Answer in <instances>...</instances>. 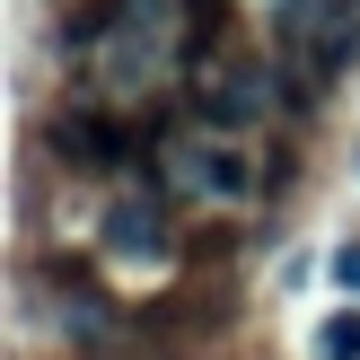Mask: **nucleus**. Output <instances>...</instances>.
<instances>
[{
    "label": "nucleus",
    "mask_w": 360,
    "mask_h": 360,
    "mask_svg": "<svg viewBox=\"0 0 360 360\" xmlns=\"http://www.w3.org/2000/svg\"><path fill=\"white\" fill-rule=\"evenodd\" d=\"M202 115L220 123V132H238V123H255V115H264V79H255V70H229L220 88H202Z\"/></svg>",
    "instance_id": "4"
},
{
    "label": "nucleus",
    "mask_w": 360,
    "mask_h": 360,
    "mask_svg": "<svg viewBox=\"0 0 360 360\" xmlns=\"http://www.w3.org/2000/svg\"><path fill=\"white\" fill-rule=\"evenodd\" d=\"M167 176L185 193H211V202H246V193H255V167H246V150H229V141H167Z\"/></svg>",
    "instance_id": "1"
},
{
    "label": "nucleus",
    "mask_w": 360,
    "mask_h": 360,
    "mask_svg": "<svg viewBox=\"0 0 360 360\" xmlns=\"http://www.w3.org/2000/svg\"><path fill=\"white\" fill-rule=\"evenodd\" d=\"M334 281H343V290H360V246H343V255H334Z\"/></svg>",
    "instance_id": "6"
},
{
    "label": "nucleus",
    "mask_w": 360,
    "mask_h": 360,
    "mask_svg": "<svg viewBox=\"0 0 360 360\" xmlns=\"http://www.w3.org/2000/svg\"><path fill=\"white\" fill-rule=\"evenodd\" d=\"M167 246H176L167 193H115V202H105V255L115 264H158Z\"/></svg>",
    "instance_id": "2"
},
{
    "label": "nucleus",
    "mask_w": 360,
    "mask_h": 360,
    "mask_svg": "<svg viewBox=\"0 0 360 360\" xmlns=\"http://www.w3.org/2000/svg\"><path fill=\"white\" fill-rule=\"evenodd\" d=\"M316 360H360V316H334L326 343H316Z\"/></svg>",
    "instance_id": "5"
},
{
    "label": "nucleus",
    "mask_w": 360,
    "mask_h": 360,
    "mask_svg": "<svg viewBox=\"0 0 360 360\" xmlns=\"http://www.w3.org/2000/svg\"><path fill=\"white\" fill-rule=\"evenodd\" d=\"M53 150L79 158V167H115V158H123V132L105 115H62V123H53Z\"/></svg>",
    "instance_id": "3"
}]
</instances>
